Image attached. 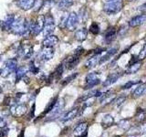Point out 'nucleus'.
I'll return each mask as SVG.
<instances>
[{"mask_svg":"<svg viewBox=\"0 0 146 137\" xmlns=\"http://www.w3.org/2000/svg\"><path fill=\"white\" fill-rule=\"evenodd\" d=\"M100 55H94L93 57H91L90 59L87 61V62L85 64L86 68H91L95 67L98 63H100Z\"/></svg>","mask_w":146,"mask_h":137,"instance_id":"obj_23","label":"nucleus"},{"mask_svg":"<svg viewBox=\"0 0 146 137\" xmlns=\"http://www.w3.org/2000/svg\"><path fill=\"white\" fill-rule=\"evenodd\" d=\"M78 113H79V107H76V108H73L71 109L70 111H68L67 113H65L64 115L61 117V122H68V121H70L72 119H74Z\"/></svg>","mask_w":146,"mask_h":137,"instance_id":"obj_19","label":"nucleus"},{"mask_svg":"<svg viewBox=\"0 0 146 137\" xmlns=\"http://www.w3.org/2000/svg\"><path fill=\"white\" fill-rule=\"evenodd\" d=\"M34 112H35V104L32 105V108H31V112H30V114H29V116H30L29 118H30V119L34 117Z\"/></svg>","mask_w":146,"mask_h":137,"instance_id":"obj_43","label":"nucleus"},{"mask_svg":"<svg viewBox=\"0 0 146 137\" xmlns=\"http://www.w3.org/2000/svg\"><path fill=\"white\" fill-rule=\"evenodd\" d=\"M86 135H87V132H86V134H84L83 135H80V136H79V137H86Z\"/></svg>","mask_w":146,"mask_h":137,"instance_id":"obj_45","label":"nucleus"},{"mask_svg":"<svg viewBox=\"0 0 146 137\" xmlns=\"http://www.w3.org/2000/svg\"><path fill=\"white\" fill-rule=\"evenodd\" d=\"M145 92H146V83H143L137 87L134 90V92L132 94H133L135 98H138V97H141V96H143Z\"/></svg>","mask_w":146,"mask_h":137,"instance_id":"obj_26","label":"nucleus"},{"mask_svg":"<svg viewBox=\"0 0 146 137\" xmlns=\"http://www.w3.org/2000/svg\"><path fill=\"white\" fill-rule=\"evenodd\" d=\"M63 70H64V66L63 64H59V65L56 68V70H54V72L51 74V78H54V79L56 80H59L62 76V73H63Z\"/></svg>","mask_w":146,"mask_h":137,"instance_id":"obj_27","label":"nucleus"},{"mask_svg":"<svg viewBox=\"0 0 146 137\" xmlns=\"http://www.w3.org/2000/svg\"><path fill=\"white\" fill-rule=\"evenodd\" d=\"M45 26V16L40 15L38 17L36 20L34 22V26H33V29H32V35L33 36H38L40 32L43 31Z\"/></svg>","mask_w":146,"mask_h":137,"instance_id":"obj_8","label":"nucleus"},{"mask_svg":"<svg viewBox=\"0 0 146 137\" xmlns=\"http://www.w3.org/2000/svg\"><path fill=\"white\" fill-rule=\"evenodd\" d=\"M79 16V20H81L82 22H85L87 19H88V12H87L86 10V8H81L80 9V15H78Z\"/></svg>","mask_w":146,"mask_h":137,"instance_id":"obj_30","label":"nucleus"},{"mask_svg":"<svg viewBox=\"0 0 146 137\" xmlns=\"http://www.w3.org/2000/svg\"><path fill=\"white\" fill-rule=\"evenodd\" d=\"M114 122V119L111 114H105L102 118V125L104 128H108Z\"/></svg>","mask_w":146,"mask_h":137,"instance_id":"obj_28","label":"nucleus"},{"mask_svg":"<svg viewBox=\"0 0 146 137\" xmlns=\"http://www.w3.org/2000/svg\"><path fill=\"white\" fill-rule=\"evenodd\" d=\"M146 57V44L144 45V47L143 49V50L140 52L139 54V56H138V59H139V61H143V59Z\"/></svg>","mask_w":146,"mask_h":137,"instance_id":"obj_36","label":"nucleus"},{"mask_svg":"<svg viewBox=\"0 0 146 137\" xmlns=\"http://www.w3.org/2000/svg\"><path fill=\"white\" fill-rule=\"evenodd\" d=\"M11 114H13L14 116L20 117L22 115H24L27 112V106L25 104H18V103H13L11 106Z\"/></svg>","mask_w":146,"mask_h":137,"instance_id":"obj_10","label":"nucleus"},{"mask_svg":"<svg viewBox=\"0 0 146 137\" xmlns=\"http://www.w3.org/2000/svg\"><path fill=\"white\" fill-rule=\"evenodd\" d=\"M90 32L93 35H97L100 32V27L96 22H92L90 26Z\"/></svg>","mask_w":146,"mask_h":137,"instance_id":"obj_31","label":"nucleus"},{"mask_svg":"<svg viewBox=\"0 0 146 137\" xmlns=\"http://www.w3.org/2000/svg\"><path fill=\"white\" fill-rule=\"evenodd\" d=\"M27 71V68L24 67V66L19 67V68H17V70H16V80H17V82L21 80L23 78L26 76Z\"/></svg>","mask_w":146,"mask_h":137,"instance_id":"obj_25","label":"nucleus"},{"mask_svg":"<svg viewBox=\"0 0 146 137\" xmlns=\"http://www.w3.org/2000/svg\"><path fill=\"white\" fill-rule=\"evenodd\" d=\"M58 43V38L55 35H49L48 37H46L43 40V47H49L53 48L54 46H56Z\"/></svg>","mask_w":146,"mask_h":137,"instance_id":"obj_14","label":"nucleus"},{"mask_svg":"<svg viewBox=\"0 0 146 137\" xmlns=\"http://www.w3.org/2000/svg\"><path fill=\"white\" fill-rule=\"evenodd\" d=\"M2 74V70H0V75Z\"/></svg>","mask_w":146,"mask_h":137,"instance_id":"obj_47","label":"nucleus"},{"mask_svg":"<svg viewBox=\"0 0 146 137\" xmlns=\"http://www.w3.org/2000/svg\"><path fill=\"white\" fill-rule=\"evenodd\" d=\"M1 59H2V54L0 53V61H1Z\"/></svg>","mask_w":146,"mask_h":137,"instance_id":"obj_46","label":"nucleus"},{"mask_svg":"<svg viewBox=\"0 0 146 137\" xmlns=\"http://www.w3.org/2000/svg\"><path fill=\"white\" fill-rule=\"evenodd\" d=\"M117 37V30L115 27H111L106 31V34L104 36V40L107 44L111 43Z\"/></svg>","mask_w":146,"mask_h":137,"instance_id":"obj_17","label":"nucleus"},{"mask_svg":"<svg viewBox=\"0 0 146 137\" xmlns=\"http://www.w3.org/2000/svg\"><path fill=\"white\" fill-rule=\"evenodd\" d=\"M54 56V49L49 47H44V49L41 50L38 58L42 62H46L50 61Z\"/></svg>","mask_w":146,"mask_h":137,"instance_id":"obj_9","label":"nucleus"},{"mask_svg":"<svg viewBox=\"0 0 146 137\" xmlns=\"http://www.w3.org/2000/svg\"><path fill=\"white\" fill-rule=\"evenodd\" d=\"M54 30H55L54 17L50 15V14H48V15L45 17V26L43 29V36L46 38V37L51 35Z\"/></svg>","mask_w":146,"mask_h":137,"instance_id":"obj_4","label":"nucleus"},{"mask_svg":"<svg viewBox=\"0 0 146 137\" xmlns=\"http://www.w3.org/2000/svg\"><path fill=\"white\" fill-rule=\"evenodd\" d=\"M116 137H121V136H116Z\"/></svg>","mask_w":146,"mask_h":137,"instance_id":"obj_52","label":"nucleus"},{"mask_svg":"<svg viewBox=\"0 0 146 137\" xmlns=\"http://www.w3.org/2000/svg\"><path fill=\"white\" fill-rule=\"evenodd\" d=\"M73 4H74L73 0H58L57 8L58 10L65 11V10H68V8H70Z\"/></svg>","mask_w":146,"mask_h":137,"instance_id":"obj_18","label":"nucleus"},{"mask_svg":"<svg viewBox=\"0 0 146 137\" xmlns=\"http://www.w3.org/2000/svg\"><path fill=\"white\" fill-rule=\"evenodd\" d=\"M17 61L15 59H10L6 62L4 70H2V76L3 77H7L8 75H10L12 72L17 70Z\"/></svg>","mask_w":146,"mask_h":137,"instance_id":"obj_7","label":"nucleus"},{"mask_svg":"<svg viewBox=\"0 0 146 137\" xmlns=\"http://www.w3.org/2000/svg\"><path fill=\"white\" fill-rule=\"evenodd\" d=\"M79 75V73H73V74H71V75H70L68 77H67L66 79H64V80L62 81V86H65V85H67V84H68L70 83V81H72L74 79H76V77Z\"/></svg>","mask_w":146,"mask_h":137,"instance_id":"obj_32","label":"nucleus"},{"mask_svg":"<svg viewBox=\"0 0 146 137\" xmlns=\"http://www.w3.org/2000/svg\"><path fill=\"white\" fill-rule=\"evenodd\" d=\"M58 96L57 97H55L54 99H52L51 100H50V102L48 103V105L47 106V108H46V110L43 112V113H42V115L43 114H48L50 111L52 110V108L54 107V105L56 104V102H57V100H58Z\"/></svg>","mask_w":146,"mask_h":137,"instance_id":"obj_29","label":"nucleus"},{"mask_svg":"<svg viewBox=\"0 0 146 137\" xmlns=\"http://www.w3.org/2000/svg\"><path fill=\"white\" fill-rule=\"evenodd\" d=\"M106 1H107V2H109V1H111V0H106Z\"/></svg>","mask_w":146,"mask_h":137,"instance_id":"obj_49","label":"nucleus"},{"mask_svg":"<svg viewBox=\"0 0 146 137\" xmlns=\"http://www.w3.org/2000/svg\"><path fill=\"white\" fill-rule=\"evenodd\" d=\"M63 107H64V100L63 99H58L57 100L56 104H55L54 107L52 108V110L48 112L49 113V118H53L55 116H58V114L61 112Z\"/></svg>","mask_w":146,"mask_h":137,"instance_id":"obj_11","label":"nucleus"},{"mask_svg":"<svg viewBox=\"0 0 146 137\" xmlns=\"http://www.w3.org/2000/svg\"><path fill=\"white\" fill-rule=\"evenodd\" d=\"M117 52V49H111L108 50L107 52H105V54L103 55L102 57H100V63L99 64H103L104 62H106L107 61H109L110 59H111L112 56L116 54Z\"/></svg>","mask_w":146,"mask_h":137,"instance_id":"obj_22","label":"nucleus"},{"mask_svg":"<svg viewBox=\"0 0 146 137\" xmlns=\"http://www.w3.org/2000/svg\"><path fill=\"white\" fill-rule=\"evenodd\" d=\"M139 82H140V80H135V81L131 80V81H128L127 83H125L124 85H122L121 89H122V90L130 89V88H131V87L133 86V85H135V84H137V83H139Z\"/></svg>","mask_w":146,"mask_h":137,"instance_id":"obj_35","label":"nucleus"},{"mask_svg":"<svg viewBox=\"0 0 146 137\" xmlns=\"http://www.w3.org/2000/svg\"><path fill=\"white\" fill-rule=\"evenodd\" d=\"M29 70L30 72L33 73V74H36V73H38V71H39V68H38V67H36V66L35 65L34 61H31V62L29 63Z\"/></svg>","mask_w":146,"mask_h":137,"instance_id":"obj_34","label":"nucleus"},{"mask_svg":"<svg viewBox=\"0 0 146 137\" xmlns=\"http://www.w3.org/2000/svg\"><path fill=\"white\" fill-rule=\"evenodd\" d=\"M87 35H88V30L85 27H82L80 29H78L75 32V39L78 41H84L87 39Z\"/></svg>","mask_w":146,"mask_h":137,"instance_id":"obj_21","label":"nucleus"},{"mask_svg":"<svg viewBox=\"0 0 146 137\" xmlns=\"http://www.w3.org/2000/svg\"><path fill=\"white\" fill-rule=\"evenodd\" d=\"M79 16L77 15V13L71 12L66 18L65 27L68 31H74L79 24Z\"/></svg>","mask_w":146,"mask_h":137,"instance_id":"obj_5","label":"nucleus"},{"mask_svg":"<svg viewBox=\"0 0 146 137\" xmlns=\"http://www.w3.org/2000/svg\"><path fill=\"white\" fill-rule=\"evenodd\" d=\"M0 91H1V87H0Z\"/></svg>","mask_w":146,"mask_h":137,"instance_id":"obj_50","label":"nucleus"},{"mask_svg":"<svg viewBox=\"0 0 146 137\" xmlns=\"http://www.w3.org/2000/svg\"><path fill=\"white\" fill-rule=\"evenodd\" d=\"M121 73H119V72H114V73H111V74H110L107 78H106V80H104L103 82V87H109V86H111L112 85L113 83H115V82L119 80V78L121 77Z\"/></svg>","mask_w":146,"mask_h":137,"instance_id":"obj_15","label":"nucleus"},{"mask_svg":"<svg viewBox=\"0 0 146 137\" xmlns=\"http://www.w3.org/2000/svg\"><path fill=\"white\" fill-rule=\"evenodd\" d=\"M35 3L36 0H17V7L24 11H27L31 8H33Z\"/></svg>","mask_w":146,"mask_h":137,"instance_id":"obj_12","label":"nucleus"},{"mask_svg":"<svg viewBox=\"0 0 146 137\" xmlns=\"http://www.w3.org/2000/svg\"><path fill=\"white\" fill-rule=\"evenodd\" d=\"M86 84L84 86L85 90H90L91 88H93L96 85H98L100 83V80L99 79L98 74L96 72H91L89 73L86 76Z\"/></svg>","mask_w":146,"mask_h":137,"instance_id":"obj_6","label":"nucleus"},{"mask_svg":"<svg viewBox=\"0 0 146 137\" xmlns=\"http://www.w3.org/2000/svg\"><path fill=\"white\" fill-rule=\"evenodd\" d=\"M131 137H136V136H131Z\"/></svg>","mask_w":146,"mask_h":137,"instance_id":"obj_51","label":"nucleus"},{"mask_svg":"<svg viewBox=\"0 0 146 137\" xmlns=\"http://www.w3.org/2000/svg\"><path fill=\"white\" fill-rule=\"evenodd\" d=\"M120 125L121 128H123L124 130H128L129 129V126H130V124H129V122L128 121H126V120H124V121H121V122H120Z\"/></svg>","mask_w":146,"mask_h":137,"instance_id":"obj_37","label":"nucleus"},{"mask_svg":"<svg viewBox=\"0 0 146 137\" xmlns=\"http://www.w3.org/2000/svg\"><path fill=\"white\" fill-rule=\"evenodd\" d=\"M141 67V61H137L133 64H131V65L128 66V68L126 70L125 73L126 74H132V73H135L140 70Z\"/></svg>","mask_w":146,"mask_h":137,"instance_id":"obj_24","label":"nucleus"},{"mask_svg":"<svg viewBox=\"0 0 146 137\" xmlns=\"http://www.w3.org/2000/svg\"><path fill=\"white\" fill-rule=\"evenodd\" d=\"M15 16L14 15H7L6 17V18L1 22V27L3 29V30L5 31H8L11 30V27L14 20H15Z\"/></svg>","mask_w":146,"mask_h":137,"instance_id":"obj_16","label":"nucleus"},{"mask_svg":"<svg viewBox=\"0 0 146 137\" xmlns=\"http://www.w3.org/2000/svg\"><path fill=\"white\" fill-rule=\"evenodd\" d=\"M128 1H130V2H131V1H135V0H128Z\"/></svg>","mask_w":146,"mask_h":137,"instance_id":"obj_48","label":"nucleus"},{"mask_svg":"<svg viewBox=\"0 0 146 137\" xmlns=\"http://www.w3.org/2000/svg\"><path fill=\"white\" fill-rule=\"evenodd\" d=\"M123 7L122 0H111L104 5L103 10L107 15H115L119 13Z\"/></svg>","mask_w":146,"mask_h":137,"instance_id":"obj_1","label":"nucleus"},{"mask_svg":"<svg viewBox=\"0 0 146 137\" xmlns=\"http://www.w3.org/2000/svg\"><path fill=\"white\" fill-rule=\"evenodd\" d=\"M87 128H88V124H87L86 122H82V123H80V124H78L73 132H74V134L76 136H80V135H83L84 134H86V131H87Z\"/></svg>","mask_w":146,"mask_h":137,"instance_id":"obj_20","label":"nucleus"},{"mask_svg":"<svg viewBox=\"0 0 146 137\" xmlns=\"http://www.w3.org/2000/svg\"><path fill=\"white\" fill-rule=\"evenodd\" d=\"M145 117H146V112L143 111V110L139 109L138 112H137V114H136V120L141 122L145 119Z\"/></svg>","mask_w":146,"mask_h":137,"instance_id":"obj_33","label":"nucleus"},{"mask_svg":"<svg viewBox=\"0 0 146 137\" xmlns=\"http://www.w3.org/2000/svg\"><path fill=\"white\" fill-rule=\"evenodd\" d=\"M7 126V122L2 117H0V128H4Z\"/></svg>","mask_w":146,"mask_h":137,"instance_id":"obj_41","label":"nucleus"},{"mask_svg":"<svg viewBox=\"0 0 146 137\" xmlns=\"http://www.w3.org/2000/svg\"><path fill=\"white\" fill-rule=\"evenodd\" d=\"M124 100H125V97H120V98H119V99L116 100V104L118 105V106H120V105H121L123 102H124Z\"/></svg>","mask_w":146,"mask_h":137,"instance_id":"obj_42","label":"nucleus"},{"mask_svg":"<svg viewBox=\"0 0 146 137\" xmlns=\"http://www.w3.org/2000/svg\"><path fill=\"white\" fill-rule=\"evenodd\" d=\"M33 47L30 44H25L23 43L19 45V47L17 48V54L20 58L23 59H29L31 58L32 54H33Z\"/></svg>","mask_w":146,"mask_h":137,"instance_id":"obj_3","label":"nucleus"},{"mask_svg":"<svg viewBox=\"0 0 146 137\" xmlns=\"http://www.w3.org/2000/svg\"><path fill=\"white\" fill-rule=\"evenodd\" d=\"M24 134H25V130L23 129V130L21 131L20 134H19V136H18V137H24Z\"/></svg>","mask_w":146,"mask_h":137,"instance_id":"obj_44","label":"nucleus"},{"mask_svg":"<svg viewBox=\"0 0 146 137\" xmlns=\"http://www.w3.org/2000/svg\"><path fill=\"white\" fill-rule=\"evenodd\" d=\"M145 21H146V14H141V15H138L131 18L129 21V26L131 27H136L143 25Z\"/></svg>","mask_w":146,"mask_h":137,"instance_id":"obj_13","label":"nucleus"},{"mask_svg":"<svg viewBox=\"0 0 146 137\" xmlns=\"http://www.w3.org/2000/svg\"><path fill=\"white\" fill-rule=\"evenodd\" d=\"M138 10L140 12H141L143 14H146V3H144L143 5H141V6L139 7Z\"/></svg>","mask_w":146,"mask_h":137,"instance_id":"obj_40","label":"nucleus"},{"mask_svg":"<svg viewBox=\"0 0 146 137\" xmlns=\"http://www.w3.org/2000/svg\"><path fill=\"white\" fill-rule=\"evenodd\" d=\"M83 52H84V49L82 47H79L74 51V54L72 56L68 57L66 59V68L68 70H72V68H74L79 64L80 58L83 54Z\"/></svg>","mask_w":146,"mask_h":137,"instance_id":"obj_2","label":"nucleus"},{"mask_svg":"<svg viewBox=\"0 0 146 137\" xmlns=\"http://www.w3.org/2000/svg\"><path fill=\"white\" fill-rule=\"evenodd\" d=\"M8 131H9V129H8V128H7V127L2 128L1 132H0V137H5L6 135H7Z\"/></svg>","mask_w":146,"mask_h":137,"instance_id":"obj_39","label":"nucleus"},{"mask_svg":"<svg viewBox=\"0 0 146 137\" xmlns=\"http://www.w3.org/2000/svg\"><path fill=\"white\" fill-rule=\"evenodd\" d=\"M139 134H146V123L144 124H141L139 127H137Z\"/></svg>","mask_w":146,"mask_h":137,"instance_id":"obj_38","label":"nucleus"}]
</instances>
